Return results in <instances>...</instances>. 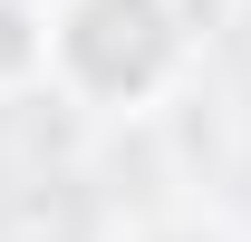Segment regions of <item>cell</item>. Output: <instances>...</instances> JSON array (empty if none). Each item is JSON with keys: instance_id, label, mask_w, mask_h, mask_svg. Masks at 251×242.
Listing matches in <instances>:
<instances>
[{"instance_id": "7a4b0ae2", "label": "cell", "mask_w": 251, "mask_h": 242, "mask_svg": "<svg viewBox=\"0 0 251 242\" xmlns=\"http://www.w3.org/2000/svg\"><path fill=\"white\" fill-rule=\"evenodd\" d=\"M10 59H29V39H20V20L0 10V68H10Z\"/></svg>"}, {"instance_id": "6da1fadb", "label": "cell", "mask_w": 251, "mask_h": 242, "mask_svg": "<svg viewBox=\"0 0 251 242\" xmlns=\"http://www.w3.org/2000/svg\"><path fill=\"white\" fill-rule=\"evenodd\" d=\"M68 59L97 88H145L155 59H164V10L155 0H87L77 30H68Z\"/></svg>"}]
</instances>
